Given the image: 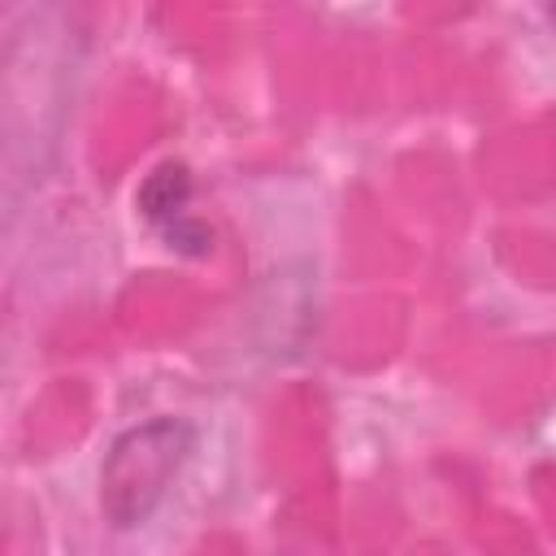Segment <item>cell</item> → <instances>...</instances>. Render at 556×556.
Segmentation results:
<instances>
[{
  "instance_id": "obj_1",
  "label": "cell",
  "mask_w": 556,
  "mask_h": 556,
  "mask_svg": "<svg viewBox=\"0 0 556 556\" xmlns=\"http://www.w3.org/2000/svg\"><path fill=\"white\" fill-rule=\"evenodd\" d=\"M195 443L191 421L182 417H148L130 430H122L100 465V508L113 530L143 526L165 491L174 486L187 452Z\"/></svg>"
},
{
  "instance_id": "obj_3",
  "label": "cell",
  "mask_w": 556,
  "mask_h": 556,
  "mask_svg": "<svg viewBox=\"0 0 556 556\" xmlns=\"http://www.w3.org/2000/svg\"><path fill=\"white\" fill-rule=\"evenodd\" d=\"M547 17H552V22H556V9H552V13H547Z\"/></svg>"
},
{
  "instance_id": "obj_2",
  "label": "cell",
  "mask_w": 556,
  "mask_h": 556,
  "mask_svg": "<svg viewBox=\"0 0 556 556\" xmlns=\"http://www.w3.org/2000/svg\"><path fill=\"white\" fill-rule=\"evenodd\" d=\"M191 169L182 161H161L135 191L139 217L156 230V239L165 248H174L178 256H208L213 252V230L208 222H200L191 213Z\"/></svg>"
}]
</instances>
